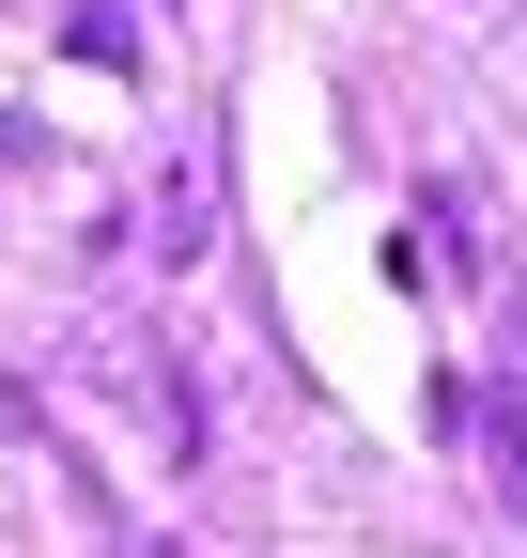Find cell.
Returning <instances> with one entry per match:
<instances>
[{"mask_svg":"<svg viewBox=\"0 0 527 558\" xmlns=\"http://www.w3.org/2000/svg\"><path fill=\"white\" fill-rule=\"evenodd\" d=\"M481 450H497V481L527 497V418H481Z\"/></svg>","mask_w":527,"mask_h":558,"instance_id":"cell-1","label":"cell"}]
</instances>
